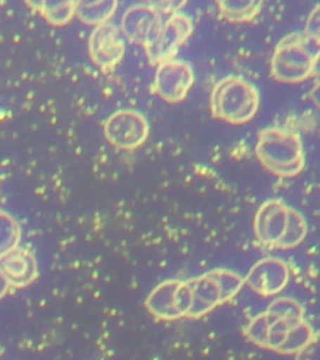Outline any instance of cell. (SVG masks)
Returning <instances> with one entry per match:
<instances>
[{"instance_id": "cell-18", "label": "cell", "mask_w": 320, "mask_h": 360, "mask_svg": "<svg viewBox=\"0 0 320 360\" xmlns=\"http://www.w3.org/2000/svg\"><path fill=\"white\" fill-rule=\"evenodd\" d=\"M20 240V228L8 214L0 212V258L18 247Z\"/></svg>"}, {"instance_id": "cell-15", "label": "cell", "mask_w": 320, "mask_h": 360, "mask_svg": "<svg viewBox=\"0 0 320 360\" xmlns=\"http://www.w3.org/2000/svg\"><path fill=\"white\" fill-rule=\"evenodd\" d=\"M33 11L39 13L54 27H64L73 19L74 0H25Z\"/></svg>"}, {"instance_id": "cell-12", "label": "cell", "mask_w": 320, "mask_h": 360, "mask_svg": "<svg viewBox=\"0 0 320 360\" xmlns=\"http://www.w3.org/2000/svg\"><path fill=\"white\" fill-rule=\"evenodd\" d=\"M163 22L162 15L151 6L136 4L124 13L120 30L132 43L146 48L155 39Z\"/></svg>"}, {"instance_id": "cell-17", "label": "cell", "mask_w": 320, "mask_h": 360, "mask_svg": "<svg viewBox=\"0 0 320 360\" xmlns=\"http://www.w3.org/2000/svg\"><path fill=\"white\" fill-rule=\"evenodd\" d=\"M315 333L309 321L305 318L295 323L288 333L284 343L279 349V354H298L314 342Z\"/></svg>"}, {"instance_id": "cell-10", "label": "cell", "mask_w": 320, "mask_h": 360, "mask_svg": "<svg viewBox=\"0 0 320 360\" xmlns=\"http://www.w3.org/2000/svg\"><path fill=\"white\" fill-rule=\"evenodd\" d=\"M91 62L103 70H113L123 60L125 43L122 33L112 22L94 27L88 41Z\"/></svg>"}, {"instance_id": "cell-5", "label": "cell", "mask_w": 320, "mask_h": 360, "mask_svg": "<svg viewBox=\"0 0 320 360\" xmlns=\"http://www.w3.org/2000/svg\"><path fill=\"white\" fill-rule=\"evenodd\" d=\"M186 284L191 295L188 318L198 319L234 298L245 281L233 270L215 269L186 281Z\"/></svg>"}, {"instance_id": "cell-14", "label": "cell", "mask_w": 320, "mask_h": 360, "mask_svg": "<svg viewBox=\"0 0 320 360\" xmlns=\"http://www.w3.org/2000/svg\"><path fill=\"white\" fill-rule=\"evenodd\" d=\"M118 0H74V15L88 25L108 22L118 9Z\"/></svg>"}, {"instance_id": "cell-20", "label": "cell", "mask_w": 320, "mask_h": 360, "mask_svg": "<svg viewBox=\"0 0 320 360\" xmlns=\"http://www.w3.org/2000/svg\"><path fill=\"white\" fill-rule=\"evenodd\" d=\"M268 328H269V315L264 311L263 314L257 315L249 321V324L245 328V335L252 343L265 349Z\"/></svg>"}, {"instance_id": "cell-3", "label": "cell", "mask_w": 320, "mask_h": 360, "mask_svg": "<svg viewBox=\"0 0 320 360\" xmlns=\"http://www.w3.org/2000/svg\"><path fill=\"white\" fill-rule=\"evenodd\" d=\"M255 155L268 172L281 178L300 174L305 165L302 138L289 128L270 127L260 130Z\"/></svg>"}, {"instance_id": "cell-13", "label": "cell", "mask_w": 320, "mask_h": 360, "mask_svg": "<svg viewBox=\"0 0 320 360\" xmlns=\"http://www.w3.org/2000/svg\"><path fill=\"white\" fill-rule=\"evenodd\" d=\"M0 274L9 285L28 287L38 276L37 260L28 250L14 248L0 258Z\"/></svg>"}, {"instance_id": "cell-1", "label": "cell", "mask_w": 320, "mask_h": 360, "mask_svg": "<svg viewBox=\"0 0 320 360\" xmlns=\"http://www.w3.org/2000/svg\"><path fill=\"white\" fill-rule=\"evenodd\" d=\"M254 233L257 240L265 247L289 250L304 242L308 224L297 209L290 208L279 199H270L257 210Z\"/></svg>"}, {"instance_id": "cell-6", "label": "cell", "mask_w": 320, "mask_h": 360, "mask_svg": "<svg viewBox=\"0 0 320 360\" xmlns=\"http://www.w3.org/2000/svg\"><path fill=\"white\" fill-rule=\"evenodd\" d=\"M148 119L134 109L113 112L104 123V135L109 144L122 150H135L149 138Z\"/></svg>"}, {"instance_id": "cell-19", "label": "cell", "mask_w": 320, "mask_h": 360, "mask_svg": "<svg viewBox=\"0 0 320 360\" xmlns=\"http://www.w3.org/2000/svg\"><path fill=\"white\" fill-rule=\"evenodd\" d=\"M267 311L276 318L286 321H299L304 318L303 307L295 299H276L273 303H270Z\"/></svg>"}, {"instance_id": "cell-21", "label": "cell", "mask_w": 320, "mask_h": 360, "mask_svg": "<svg viewBox=\"0 0 320 360\" xmlns=\"http://www.w3.org/2000/svg\"><path fill=\"white\" fill-rule=\"evenodd\" d=\"M146 6L158 11L160 15H173L180 13L186 6L188 0H144Z\"/></svg>"}, {"instance_id": "cell-9", "label": "cell", "mask_w": 320, "mask_h": 360, "mask_svg": "<svg viewBox=\"0 0 320 360\" xmlns=\"http://www.w3.org/2000/svg\"><path fill=\"white\" fill-rule=\"evenodd\" d=\"M194 84V72L189 63L169 59L157 65L154 85L158 96L170 104L184 101Z\"/></svg>"}, {"instance_id": "cell-4", "label": "cell", "mask_w": 320, "mask_h": 360, "mask_svg": "<svg viewBox=\"0 0 320 360\" xmlns=\"http://www.w3.org/2000/svg\"><path fill=\"white\" fill-rule=\"evenodd\" d=\"M260 94L247 79L229 75L214 85L210 94V112L214 118L241 125L250 122L258 112Z\"/></svg>"}, {"instance_id": "cell-2", "label": "cell", "mask_w": 320, "mask_h": 360, "mask_svg": "<svg viewBox=\"0 0 320 360\" xmlns=\"http://www.w3.org/2000/svg\"><path fill=\"white\" fill-rule=\"evenodd\" d=\"M319 37L309 32L288 34L276 44L270 74L279 83L297 84L314 73L319 59Z\"/></svg>"}, {"instance_id": "cell-16", "label": "cell", "mask_w": 320, "mask_h": 360, "mask_svg": "<svg viewBox=\"0 0 320 360\" xmlns=\"http://www.w3.org/2000/svg\"><path fill=\"white\" fill-rule=\"evenodd\" d=\"M264 0H215L220 14L231 22H249L258 17Z\"/></svg>"}, {"instance_id": "cell-7", "label": "cell", "mask_w": 320, "mask_h": 360, "mask_svg": "<svg viewBox=\"0 0 320 360\" xmlns=\"http://www.w3.org/2000/svg\"><path fill=\"white\" fill-rule=\"evenodd\" d=\"M191 289L186 281H165L148 295V311L159 321H179L188 318L191 309Z\"/></svg>"}, {"instance_id": "cell-8", "label": "cell", "mask_w": 320, "mask_h": 360, "mask_svg": "<svg viewBox=\"0 0 320 360\" xmlns=\"http://www.w3.org/2000/svg\"><path fill=\"white\" fill-rule=\"evenodd\" d=\"M191 34L193 22L186 14L180 11L169 15L168 19L163 22L155 39L146 46L149 62L158 65L165 60L173 59L183 44L191 38Z\"/></svg>"}, {"instance_id": "cell-11", "label": "cell", "mask_w": 320, "mask_h": 360, "mask_svg": "<svg viewBox=\"0 0 320 360\" xmlns=\"http://www.w3.org/2000/svg\"><path fill=\"white\" fill-rule=\"evenodd\" d=\"M290 269L286 262L278 258H265L252 266L244 278L245 284L254 292L263 297L276 295L287 287Z\"/></svg>"}]
</instances>
